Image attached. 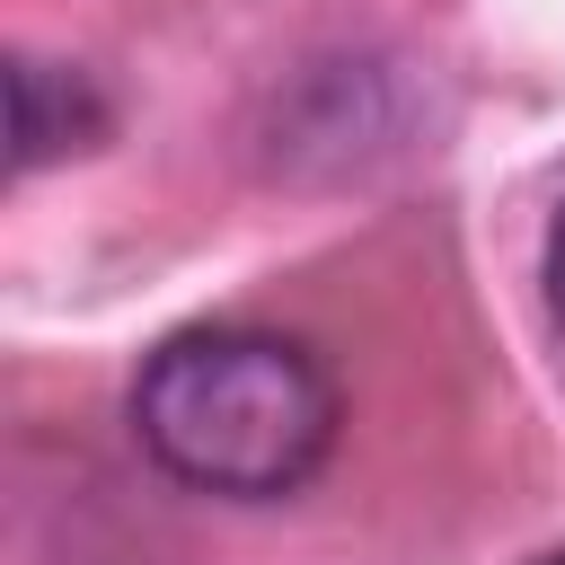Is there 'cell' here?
<instances>
[{
	"label": "cell",
	"instance_id": "7a4b0ae2",
	"mask_svg": "<svg viewBox=\"0 0 565 565\" xmlns=\"http://www.w3.org/2000/svg\"><path fill=\"white\" fill-rule=\"evenodd\" d=\"M9 88H18V168H44L53 150H79V132H97V106H88L79 79H71L62 115H53V88H62V79H53L44 62H18Z\"/></svg>",
	"mask_w": 565,
	"mask_h": 565
},
{
	"label": "cell",
	"instance_id": "3957f363",
	"mask_svg": "<svg viewBox=\"0 0 565 565\" xmlns=\"http://www.w3.org/2000/svg\"><path fill=\"white\" fill-rule=\"evenodd\" d=\"M547 300H556V318H565V212H556V230H547Z\"/></svg>",
	"mask_w": 565,
	"mask_h": 565
},
{
	"label": "cell",
	"instance_id": "6da1fadb",
	"mask_svg": "<svg viewBox=\"0 0 565 565\" xmlns=\"http://www.w3.org/2000/svg\"><path fill=\"white\" fill-rule=\"evenodd\" d=\"M335 415L344 406H335L327 362L274 327L168 335L132 388L141 450L177 486L230 494V503H274L309 486L318 459L335 450Z\"/></svg>",
	"mask_w": 565,
	"mask_h": 565
}]
</instances>
